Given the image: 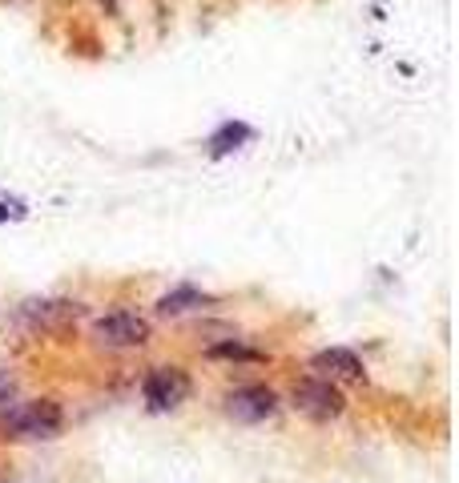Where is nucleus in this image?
<instances>
[{"mask_svg":"<svg viewBox=\"0 0 459 483\" xmlns=\"http://www.w3.org/2000/svg\"><path fill=\"white\" fill-rule=\"evenodd\" d=\"M65 427V411L57 399H33V403H21L16 415L5 423L0 439H57Z\"/></svg>","mask_w":459,"mask_h":483,"instance_id":"1","label":"nucleus"},{"mask_svg":"<svg viewBox=\"0 0 459 483\" xmlns=\"http://www.w3.org/2000/svg\"><path fill=\"white\" fill-rule=\"evenodd\" d=\"M250 129L246 125H226L218 137H214V153H226V142H246Z\"/></svg>","mask_w":459,"mask_h":483,"instance_id":"11","label":"nucleus"},{"mask_svg":"<svg viewBox=\"0 0 459 483\" xmlns=\"http://www.w3.org/2000/svg\"><path fill=\"white\" fill-rule=\"evenodd\" d=\"M93 342L109 350H125V347H142L149 342V322L142 314H129V310H114L105 319L93 322Z\"/></svg>","mask_w":459,"mask_h":483,"instance_id":"3","label":"nucleus"},{"mask_svg":"<svg viewBox=\"0 0 459 483\" xmlns=\"http://www.w3.org/2000/svg\"><path fill=\"white\" fill-rule=\"evenodd\" d=\"M149 411H174L190 399V375L182 367H154L142 383Z\"/></svg>","mask_w":459,"mask_h":483,"instance_id":"4","label":"nucleus"},{"mask_svg":"<svg viewBox=\"0 0 459 483\" xmlns=\"http://www.w3.org/2000/svg\"><path fill=\"white\" fill-rule=\"evenodd\" d=\"M205 302H210V294L194 291V286H177V291H170L165 299H157V314H162V319H177V314L198 310Z\"/></svg>","mask_w":459,"mask_h":483,"instance_id":"8","label":"nucleus"},{"mask_svg":"<svg viewBox=\"0 0 459 483\" xmlns=\"http://www.w3.org/2000/svg\"><path fill=\"white\" fill-rule=\"evenodd\" d=\"M290 403H294V411H303L306 419H314V423H326V419H339L343 415V407H346V399L339 395V387L334 383H326V379H298L294 383V391H290Z\"/></svg>","mask_w":459,"mask_h":483,"instance_id":"2","label":"nucleus"},{"mask_svg":"<svg viewBox=\"0 0 459 483\" xmlns=\"http://www.w3.org/2000/svg\"><path fill=\"white\" fill-rule=\"evenodd\" d=\"M81 306L77 302H61V299H33L16 310V322L25 330L41 334V330H65L69 322H77Z\"/></svg>","mask_w":459,"mask_h":483,"instance_id":"5","label":"nucleus"},{"mask_svg":"<svg viewBox=\"0 0 459 483\" xmlns=\"http://www.w3.org/2000/svg\"><path fill=\"white\" fill-rule=\"evenodd\" d=\"M205 359H234V362H262L266 355L254 347H246V342H214V347H205Z\"/></svg>","mask_w":459,"mask_h":483,"instance_id":"10","label":"nucleus"},{"mask_svg":"<svg viewBox=\"0 0 459 483\" xmlns=\"http://www.w3.org/2000/svg\"><path fill=\"white\" fill-rule=\"evenodd\" d=\"M21 379L13 375V370H0V431H5V423L16 415V407H21Z\"/></svg>","mask_w":459,"mask_h":483,"instance_id":"9","label":"nucleus"},{"mask_svg":"<svg viewBox=\"0 0 459 483\" xmlns=\"http://www.w3.org/2000/svg\"><path fill=\"white\" fill-rule=\"evenodd\" d=\"M311 370L318 379H326V383H363V379H367L363 359L354 355V350H346V347L318 350V355L311 359Z\"/></svg>","mask_w":459,"mask_h":483,"instance_id":"7","label":"nucleus"},{"mask_svg":"<svg viewBox=\"0 0 459 483\" xmlns=\"http://www.w3.org/2000/svg\"><path fill=\"white\" fill-rule=\"evenodd\" d=\"M278 411V395L270 387H238L226 395V415L234 423H262Z\"/></svg>","mask_w":459,"mask_h":483,"instance_id":"6","label":"nucleus"}]
</instances>
